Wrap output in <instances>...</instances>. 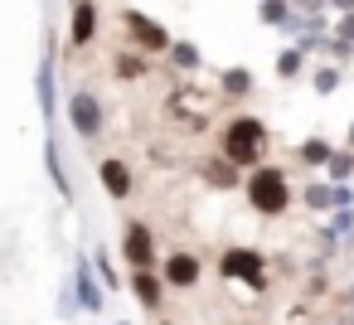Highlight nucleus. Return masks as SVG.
<instances>
[{
  "mask_svg": "<svg viewBox=\"0 0 354 325\" xmlns=\"http://www.w3.org/2000/svg\"><path fill=\"white\" fill-rule=\"evenodd\" d=\"M267 127H262V117H233L228 127H223V160H233L238 170L243 165H262V156H267Z\"/></svg>",
  "mask_w": 354,
  "mask_h": 325,
  "instance_id": "f257e3e1",
  "label": "nucleus"
},
{
  "mask_svg": "<svg viewBox=\"0 0 354 325\" xmlns=\"http://www.w3.org/2000/svg\"><path fill=\"white\" fill-rule=\"evenodd\" d=\"M243 189H248V204H252L257 214H267V219L286 214V204H291L286 170H277V165H257V170L243 180Z\"/></svg>",
  "mask_w": 354,
  "mask_h": 325,
  "instance_id": "f03ea898",
  "label": "nucleus"
},
{
  "mask_svg": "<svg viewBox=\"0 0 354 325\" xmlns=\"http://www.w3.org/2000/svg\"><path fill=\"white\" fill-rule=\"evenodd\" d=\"M218 277L223 281H243L252 291H267V257L257 248H228L218 257Z\"/></svg>",
  "mask_w": 354,
  "mask_h": 325,
  "instance_id": "7ed1b4c3",
  "label": "nucleus"
},
{
  "mask_svg": "<svg viewBox=\"0 0 354 325\" xmlns=\"http://www.w3.org/2000/svg\"><path fill=\"white\" fill-rule=\"evenodd\" d=\"M122 257L131 262V272H151V262H156V233H151L146 223H127V233H122Z\"/></svg>",
  "mask_w": 354,
  "mask_h": 325,
  "instance_id": "20e7f679",
  "label": "nucleus"
},
{
  "mask_svg": "<svg viewBox=\"0 0 354 325\" xmlns=\"http://www.w3.org/2000/svg\"><path fill=\"white\" fill-rule=\"evenodd\" d=\"M68 122H73L78 136L93 141V136L102 131V102H97L93 93H73V98H68Z\"/></svg>",
  "mask_w": 354,
  "mask_h": 325,
  "instance_id": "39448f33",
  "label": "nucleus"
},
{
  "mask_svg": "<svg viewBox=\"0 0 354 325\" xmlns=\"http://www.w3.org/2000/svg\"><path fill=\"white\" fill-rule=\"evenodd\" d=\"M194 281H199V257H194V252H170V257H165V286L185 291V286H194Z\"/></svg>",
  "mask_w": 354,
  "mask_h": 325,
  "instance_id": "423d86ee",
  "label": "nucleus"
},
{
  "mask_svg": "<svg viewBox=\"0 0 354 325\" xmlns=\"http://www.w3.org/2000/svg\"><path fill=\"white\" fill-rule=\"evenodd\" d=\"M127 30H131V39H136L141 49H151V54H156V49H170V39H165V30H160L156 20H146V15H136V10L127 15Z\"/></svg>",
  "mask_w": 354,
  "mask_h": 325,
  "instance_id": "0eeeda50",
  "label": "nucleus"
},
{
  "mask_svg": "<svg viewBox=\"0 0 354 325\" xmlns=\"http://www.w3.org/2000/svg\"><path fill=\"white\" fill-rule=\"evenodd\" d=\"M97 185H102L112 199H127V194H131V170H127V160H102V165H97Z\"/></svg>",
  "mask_w": 354,
  "mask_h": 325,
  "instance_id": "6e6552de",
  "label": "nucleus"
},
{
  "mask_svg": "<svg viewBox=\"0 0 354 325\" xmlns=\"http://www.w3.org/2000/svg\"><path fill=\"white\" fill-rule=\"evenodd\" d=\"M131 296H136L146 310H160V301H165V281L151 277V272H131Z\"/></svg>",
  "mask_w": 354,
  "mask_h": 325,
  "instance_id": "1a4fd4ad",
  "label": "nucleus"
},
{
  "mask_svg": "<svg viewBox=\"0 0 354 325\" xmlns=\"http://www.w3.org/2000/svg\"><path fill=\"white\" fill-rule=\"evenodd\" d=\"M93 35H97V10H93V0H78V6H73V30H68L73 49H83Z\"/></svg>",
  "mask_w": 354,
  "mask_h": 325,
  "instance_id": "9d476101",
  "label": "nucleus"
},
{
  "mask_svg": "<svg viewBox=\"0 0 354 325\" xmlns=\"http://www.w3.org/2000/svg\"><path fill=\"white\" fill-rule=\"evenodd\" d=\"M73 291H78V306H83V310H102V291H97L88 262H78V272H73Z\"/></svg>",
  "mask_w": 354,
  "mask_h": 325,
  "instance_id": "9b49d317",
  "label": "nucleus"
},
{
  "mask_svg": "<svg viewBox=\"0 0 354 325\" xmlns=\"http://www.w3.org/2000/svg\"><path fill=\"white\" fill-rule=\"evenodd\" d=\"M306 204L315 209V214H335L339 209V185H306Z\"/></svg>",
  "mask_w": 354,
  "mask_h": 325,
  "instance_id": "f8f14e48",
  "label": "nucleus"
},
{
  "mask_svg": "<svg viewBox=\"0 0 354 325\" xmlns=\"http://www.w3.org/2000/svg\"><path fill=\"white\" fill-rule=\"evenodd\" d=\"M204 180H209L214 189H233V185H238V165H233V160H209V165H204Z\"/></svg>",
  "mask_w": 354,
  "mask_h": 325,
  "instance_id": "ddd939ff",
  "label": "nucleus"
},
{
  "mask_svg": "<svg viewBox=\"0 0 354 325\" xmlns=\"http://www.w3.org/2000/svg\"><path fill=\"white\" fill-rule=\"evenodd\" d=\"M330 156H335V146L320 141V136H310V141L301 146V165H330Z\"/></svg>",
  "mask_w": 354,
  "mask_h": 325,
  "instance_id": "4468645a",
  "label": "nucleus"
},
{
  "mask_svg": "<svg viewBox=\"0 0 354 325\" xmlns=\"http://www.w3.org/2000/svg\"><path fill=\"white\" fill-rule=\"evenodd\" d=\"M325 175H330L335 185H344V180L354 175V151H335V156H330V165H325Z\"/></svg>",
  "mask_w": 354,
  "mask_h": 325,
  "instance_id": "2eb2a0df",
  "label": "nucleus"
},
{
  "mask_svg": "<svg viewBox=\"0 0 354 325\" xmlns=\"http://www.w3.org/2000/svg\"><path fill=\"white\" fill-rule=\"evenodd\" d=\"M223 93H228V98L252 93V73H248V68H228V73H223Z\"/></svg>",
  "mask_w": 354,
  "mask_h": 325,
  "instance_id": "dca6fc26",
  "label": "nucleus"
},
{
  "mask_svg": "<svg viewBox=\"0 0 354 325\" xmlns=\"http://www.w3.org/2000/svg\"><path fill=\"white\" fill-rule=\"evenodd\" d=\"M39 107H44V117H54V64L39 68Z\"/></svg>",
  "mask_w": 354,
  "mask_h": 325,
  "instance_id": "f3484780",
  "label": "nucleus"
},
{
  "mask_svg": "<svg viewBox=\"0 0 354 325\" xmlns=\"http://www.w3.org/2000/svg\"><path fill=\"white\" fill-rule=\"evenodd\" d=\"M301 54H306V49H281V54H277V73H281V78H296V73H301Z\"/></svg>",
  "mask_w": 354,
  "mask_h": 325,
  "instance_id": "a211bd4d",
  "label": "nucleus"
},
{
  "mask_svg": "<svg viewBox=\"0 0 354 325\" xmlns=\"http://www.w3.org/2000/svg\"><path fill=\"white\" fill-rule=\"evenodd\" d=\"M267 25H291V15H286V0H262V10H257Z\"/></svg>",
  "mask_w": 354,
  "mask_h": 325,
  "instance_id": "6ab92c4d",
  "label": "nucleus"
},
{
  "mask_svg": "<svg viewBox=\"0 0 354 325\" xmlns=\"http://www.w3.org/2000/svg\"><path fill=\"white\" fill-rule=\"evenodd\" d=\"M170 54H175L180 68H199V49L194 44H170Z\"/></svg>",
  "mask_w": 354,
  "mask_h": 325,
  "instance_id": "aec40b11",
  "label": "nucleus"
},
{
  "mask_svg": "<svg viewBox=\"0 0 354 325\" xmlns=\"http://www.w3.org/2000/svg\"><path fill=\"white\" fill-rule=\"evenodd\" d=\"M339 88V68H315V93H335Z\"/></svg>",
  "mask_w": 354,
  "mask_h": 325,
  "instance_id": "412c9836",
  "label": "nucleus"
},
{
  "mask_svg": "<svg viewBox=\"0 0 354 325\" xmlns=\"http://www.w3.org/2000/svg\"><path fill=\"white\" fill-rule=\"evenodd\" d=\"M141 68H146V64H141L136 54H122V64H117V73H122V78H136Z\"/></svg>",
  "mask_w": 354,
  "mask_h": 325,
  "instance_id": "4be33fe9",
  "label": "nucleus"
},
{
  "mask_svg": "<svg viewBox=\"0 0 354 325\" xmlns=\"http://www.w3.org/2000/svg\"><path fill=\"white\" fill-rule=\"evenodd\" d=\"M354 228V214L349 209H335V219H330V233H349Z\"/></svg>",
  "mask_w": 354,
  "mask_h": 325,
  "instance_id": "5701e85b",
  "label": "nucleus"
},
{
  "mask_svg": "<svg viewBox=\"0 0 354 325\" xmlns=\"http://www.w3.org/2000/svg\"><path fill=\"white\" fill-rule=\"evenodd\" d=\"M335 39L354 44V10H349V15H339V25H335Z\"/></svg>",
  "mask_w": 354,
  "mask_h": 325,
  "instance_id": "b1692460",
  "label": "nucleus"
},
{
  "mask_svg": "<svg viewBox=\"0 0 354 325\" xmlns=\"http://www.w3.org/2000/svg\"><path fill=\"white\" fill-rule=\"evenodd\" d=\"M330 6H335V10H344V15H349V10H354V0H330Z\"/></svg>",
  "mask_w": 354,
  "mask_h": 325,
  "instance_id": "393cba45",
  "label": "nucleus"
},
{
  "mask_svg": "<svg viewBox=\"0 0 354 325\" xmlns=\"http://www.w3.org/2000/svg\"><path fill=\"white\" fill-rule=\"evenodd\" d=\"M349 151H354V122H349Z\"/></svg>",
  "mask_w": 354,
  "mask_h": 325,
  "instance_id": "a878e982",
  "label": "nucleus"
},
{
  "mask_svg": "<svg viewBox=\"0 0 354 325\" xmlns=\"http://www.w3.org/2000/svg\"><path fill=\"white\" fill-rule=\"evenodd\" d=\"M349 301H354V286H349Z\"/></svg>",
  "mask_w": 354,
  "mask_h": 325,
  "instance_id": "bb28decb",
  "label": "nucleus"
}]
</instances>
